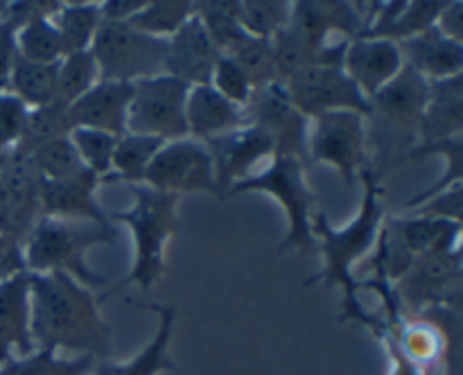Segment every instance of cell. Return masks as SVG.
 I'll return each mask as SVG.
<instances>
[{"instance_id": "6da1fadb", "label": "cell", "mask_w": 463, "mask_h": 375, "mask_svg": "<svg viewBox=\"0 0 463 375\" xmlns=\"http://www.w3.org/2000/svg\"><path fill=\"white\" fill-rule=\"evenodd\" d=\"M30 334L34 348L93 360L111 355V330L98 296L66 274H30Z\"/></svg>"}, {"instance_id": "7a4b0ae2", "label": "cell", "mask_w": 463, "mask_h": 375, "mask_svg": "<svg viewBox=\"0 0 463 375\" xmlns=\"http://www.w3.org/2000/svg\"><path fill=\"white\" fill-rule=\"evenodd\" d=\"M360 181L364 185L360 212L344 229H333L324 212H315L312 215V235H315V239H319L317 248H321V256H324V269L317 276H312L306 285L324 283L326 287H337L339 285L344 289L339 321H357V323L371 328L383 339L384 334L392 333H389L384 321L366 314L364 307L360 305V301H357V287H360V283L353 276V265L364 253H369L375 247V242H378V235L384 220L383 202H380L383 188H380V176L371 167L360 172Z\"/></svg>"}, {"instance_id": "3957f363", "label": "cell", "mask_w": 463, "mask_h": 375, "mask_svg": "<svg viewBox=\"0 0 463 375\" xmlns=\"http://www.w3.org/2000/svg\"><path fill=\"white\" fill-rule=\"evenodd\" d=\"M120 230L113 224L39 217L23 239L25 271L30 274H66L84 287H104L107 276L86 262V253L98 244L118 247Z\"/></svg>"}, {"instance_id": "277c9868", "label": "cell", "mask_w": 463, "mask_h": 375, "mask_svg": "<svg viewBox=\"0 0 463 375\" xmlns=\"http://www.w3.org/2000/svg\"><path fill=\"white\" fill-rule=\"evenodd\" d=\"M127 190L134 197L129 211L109 215L111 221H120L131 230L134 238V265L120 283L111 285L99 303L107 301L111 294L120 292L127 285H138L140 289H152L165 271V244L179 230V197L161 192L145 183H127Z\"/></svg>"}, {"instance_id": "5b68a950", "label": "cell", "mask_w": 463, "mask_h": 375, "mask_svg": "<svg viewBox=\"0 0 463 375\" xmlns=\"http://www.w3.org/2000/svg\"><path fill=\"white\" fill-rule=\"evenodd\" d=\"M247 192H262L274 197L288 215V233L280 239L279 253L298 251L315 253L317 239L312 235V215L317 208V194L307 185L306 163L298 158H271L269 167L251 172L247 179L238 181L226 190L224 199L240 197Z\"/></svg>"}, {"instance_id": "8992f818", "label": "cell", "mask_w": 463, "mask_h": 375, "mask_svg": "<svg viewBox=\"0 0 463 375\" xmlns=\"http://www.w3.org/2000/svg\"><path fill=\"white\" fill-rule=\"evenodd\" d=\"M167 39H156L129 23L102 21L90 43L99 80L134 84L161 75L165 66Z\"/></svg>"}, {"instance_id": "52a82bcc", "label": "cell", "mask_w": 463, "mask_h": 375, "mask_svg": "<svg viewBox=\"0 0 463 375\" xmlns=\"http://www.w3.org/2000/svg\"><path fill=\"white\" fill-rule=\"evenodd\" d=\"M131 86L134 90L127 111V134L152 136L163 143L188 138V125H185L188 84L161 72L134 81Z\"/></svg>"}, {"instance_id": "ba28073f", "label": "cell", "mask_w": 463, "mask_h": 375, "mask_svg": "<svg viewBox=\"0 0 463 375\" xmlns=\"http://www.w3.org/2000/svg\"><path fill=\"white\" fill-rule=\"evenodd\" d=\"M307 161L328 163L351 188L355 176L371 167L366 143V116L355 111H330L310 120Z\"/></svg>"}, {"instance_id": "9c48e42d", "label": "cell", "mask_w": 463, "mask_h": 375, "mask_svg": "<svg viewBox=\"0 0 463 375\" xmlns=\"http://www.w3.org/2000/svg\"><path fill=\"white\" fill-rule=\"evenodd\" d=\"M461 276V247L459 239H452L414 258L405 276L396 280L393 292L398 303H407L414 310L430 305L459 307Z\"/></svg>"}, {"instance_id": "30bf717a", "label": "cell", "mask_w": 463, "mask_h": 375, "mask_svg": "<svg viewBox=\"0 0 463 375\" xmlns=\"http://www.w3.org/2000/svg\"><path fill=\"white\" fill-rule=\"evenodd\" d=\"M140 183L176 197L185 192L220 197L208 147L190 136L163 145L145 170Z\"/></svg>"}, {"instance_id": "8fae6325", "label": "cell", "mask_w": 463, "mask_h": 375, "mask_svg": "<svg viewBox=\"0 0 463 375\" xmlns=\"http://www.w3.org/2000/svg\"><path fill=\"white\" fill-rule=\"evenodd\" d=\"M280 89L307 120L330 111H355L360 116H369L371 111L369 99L360 93L344 66L303 68L283 81Z\"/></svg>"}, {"instance_id": "7c38bea8", "label": "cell", "mask_w": 463, "mask_h": 375, "mask_svg": "<svg viewBox=\"0 0 463 375\" xmlns=\"http://www.w3.org/2000/svg\"><path fill=\"white\" fill-rule=\"evenodd\" d=\"M247 125L258 127L271 140V158H298L307 161V134L310 120L288 99L279 84H269L253 90L244 107Z\"/></svg>"}, {"instance_id": "4fadbf2b", "label": "cell", "mask_w": 463, "mask_h": 375, "mask_svg": "<svg viewBox=\"0 0 463 375\" xmlns=\"http://www.w3.org/2000/svg\"><path fill=\"white\" fill-rule=\"evenodd\" d=\"M203 145H206L208 154H211L217 190H220L222 199H224L226 190L231 185H235L238 181L247 179L251 174L256 163L274 154L271 140L253 125H244L233 131H226V134L206 140Z\"/></svg>"}, {"instance_id": "5bb4252c", "label": "cell", "mask_w": 463, "mask_h": 375, "mask_svg": "<svg viewBox=\"0 0 463 375\" xmlns=\"http://www.w3.org/2000/svg\"><path fill=\"white\" fill-rule=\"evenodd\" d=\"M99 179L86 167L57 181H45L41 190V217L113 224L109 212L95 197Z\"/></svg>"}, {"instance_id": "9a60e30c", "label": "cell", "mask_w": 463, "mask_h": 375, "mask_svg": "<svg viewBox=\"0 0 463 375\" xmlns=\"http://www.w3.org/2000/svg\"><path fill=\"white\" fill-rule=\"evenodd\" d=\"M131 90V84L99 80L68 107V122L72 129H98L120 138L127 134Z\"/></svg>"}, {"instance_id": "2e32d148", "label": "cell", "mask_w": 463, "mask_h": 375, "mask_svg": "<svg viewBox=\"0 0 463 375\" xmlns=\"http://www.w3.org/2000/svg\"><path fill=\"white\" fill-rule=\"evenodd\" d=\"M402 66L405 61H402L401 48L396 41L389 39L360 36V39L348 41L346 54H344V70L355 81L366 99L387 86L402 70Z\"/></svg>"}, {"instance_id": "e0dca14e", "label": "cell", "mask_w": 463, "mask_h": 375, "mask_svg": "<svg viewBox=\"0 0 463 375\" xmlns=\"http://www.w3.org/2000/svg\"><path fill=\"white\" fill-rule=\"evenodd\" d=\"M217 59H220V52L208 39L202 21L193 16L176 34L167 39L163 72L188 86L211 84Z\"/></svg>"}, {"instance_id": "ac0fdd59", "label": "cell", "mask_w": 463, "mask_h": 375, "mask_svg": "<svg viewBox=\"0 0 463 375\" xmlns=\"http://www.w3.org/2000/svg\"><path fill=\"white\" fill-rule=\"evenodd\" d=\"M34 351L30 334V274L21 271L0 283V366Z\"/></svg>"}, {"instance_id": "d6986e66", "label": "cell", "mask_w": 463, "mask_h": 375, "mask_svg": "<svg viewBox=\"0 0 463 375\" xmlns=\"http://www.w3.org/2000/svg\"><path fill=\"white\" fill-rule=\"evenodd\" d=\"M131 305L140 310H149L158 316V328L154 337L149 339L147 346L131 357L129 361H113V360H98L90 375H161L165 370H175L176 364L170 357V342L175 334L176 310L172 305H158V303H136Z\"/></svg>"}, {"instance_id": "ffe728a7", "label": "cell", "mask_w": 463, "mask_h": 375, "mask_svg": "<svg viewBox=\"0 0 463 375\" xmlns=\"http://www.w3.org/2000/svg\"><path fill=\"white\" fill-rule=\"evenodd\" d=\"M402 61L414 68L423 80L439 81L463 75V43L448 39L437 25L398 43Z\"/></svg>"}, {"instance_id": "44dd1931", "label": "cell", "mask_w": 463, "mask_h": 375, "mask_svg": "<svg viewBox=\"0 0 463 375\" xmlns=\"http://www.w3.org/2000/svg\"><path fill=\"white\" fill-rule=\"evenodd\" d=\"M185 125L188 136L194 140L215 138V136L233 131L247 125L244 108L222 98L211 84L190 86L188 99H185Z\"/></svg>"}, {"instance_id": "7402d4cb", "label": "cell", "mask_w": 463, "mask_h": 375, "mask_svg": "<svg viewBox=\"0 0 463 375\" xmlns=\"http://www.w3.org/2000/svg\"><path fill=\"white\" fill-rule=\"evenodd\" d=\"M463 136V75L430 81L428 104L419 125V145Z\"/></svg>"}, {"instance_id": "603a6c76", "label": "cell", "mask_w": 463, "mask_h": 375, "mask_svg": "<svg viewBox=\"0 0 463 375\" xmlns=\"http://www.w3.org/2000/svg\"><path fill=\"white\" fill-rule=\"evenodd\" d=\"M393 239L402 244V248L411 253L414 258L441 247V244L459 239L461 221L437 220V217L410 215V217H393L389 224H384Z\"/></svg>"}, {"instance_id": "cb8c5ba5", "label": "cell", "mask_w": 463, "mask_h": 375, "mask_svg": "<svg viewBox=\"0 0 463 375\" xmlns=\"http://www.w3.org/2000/svg\"><path fill=\"white\" fill-rule=\"evenodd\" d=\"M194 16L202 21L211 43L224 57L249 39L238 21V0H199L194 3Z\"/></svg>"}, {"instance_id": "d4e9b609", "label": "cell", "mask_w": 463, "mask_h": 375, "mask_svg": "<svg viewBox=\"0 0 463 375\" xmlns=\"http://www.w3.org/2000/svg\"><path fill=\"white\" fill-rule=\"evenodd\" d=\"M163 140L152 138V136L125 134L118 138L116 149H113L111 174L104 176L99 183H140L145 170L156 156L158 149L163 147Z\"/></svg>"}, {"instance_id": "484cf974", "label": "cell", "mask_w": 463, "mask_h": 375, "mask_svg": "<svg viewBox=\"0 0 463 375\" xmlns=\"http://www.w3.org/2000/svg\"><path fill=\"white\" fill-rule=\"evenodd\" d=\"M54 27L61 39L63 57L72 52L90 50L99 23H102V9L99 3H61V9L52 18Z\"/></svg>"}, {"instance_id": "4316f807", "label": "cell", "mask_w": 463, "mask_h": 375, "mask_svg": "<svg viewBox=\"0 0 463 375\" xmlns=\"http://www.w3.org/2000/svg\"><path fill=\"white\" fill-rule=\"evenodd\" d=\"M57 63H32L18 57L9 75L7 89L27 108L52 102L57 98Z\"/></svg>"}, {"instance_id": "83f0119b", "label": "cell", "mask_w": 463, "mask_h": 375, "mask_svg": "<svg viewBox=\"0 0 463 375\" xmlns=\"http://www.w3.org/2000/svg\"><path fill=\"white\" fill-rule=\"evenodd\" d=\"M194 16L193 0H152L145 3L136 16H131L129 25L156 39H170Z\"/></svg>"}, {"instance_id": "f1b7e54d", "label": "cell", "mask_w": 463, "mask_h": 375, "mask_svg": "<svg viewBox=\"0 0 463 375\" xmlns=\"http://www.w3.org/2000/svg\"><path fill=\"white\" fill-rule=\"evenodd\" d=\"M93 357H61L54 351L36 348L25 357H14L5 364L9 375H90L95 366Z\"/></svg>"}, {"instance_id": "f546056e", "label": "cell", "mask_w": 463, "mask_h": 375, "mask_svg": "<svg viewBox=\"0 0 463 375\" xmlns=\"http://www.w3.org/2000/svg\"><path fill=\"white\" fill-rule=\"evenodd\" d=\"M292 3L288 0H238V21L253 39H267L279 34L289 23Z\"/></svg>"}, {"instance_id": "4dcf8cb0", "label": "cell", "mask_w": 463, "mask_h": 375, "mask_svg": "<svg viewBox=\"0 0 463 375\" xmlns=\"http://www.w3.org/2000/svg\"><path fill=\"white\" fill-rule=\"evenodd\" d=\"M99 81L98 63H95L90 50L84 52L66 54L57 63V102L71 107L75 99H80L86 90L93 89Z\"/></svg>"}, {"instance_id": "1f68e13d", "label": "cell", "mask_w": 463, "mask_h": 375, "mask_svg": "<svg viewBox=\"0 0 463 375\" xmlns=\"http://www.w3.org/2000/svg\"><path fill=\"white\" fill-rule=\"evenodd\" d=\"M18 57L32 63H57L63 59L61 39L52 18H36L16 32Z\"/></svg>"}, {"instance_id": "d6a6232c", "label": "cell", "mask_w": 463, "mask_h": 375, "mask_svg": "<svg viewBox=\"0 0 463 375\" xmlns=\"http://www.w3.org/2000/svg\"><path fill=\"white\" fill-rule=\"evenodd\" d=\"M71 131L72 127L71 122H68V107L57 102V99H52V102L43 104V107L27 108L21 145L34 149L39 147V145L48 143V140L68 136Z\"/></svg>"}, {"instance_id": "836d02e7", "label": "cell", "mask_w": 463, "mask_h": 375, "mask_svg": "<svg viewBox=\"0 0 463 375\" xmlns=\"http://www.w3.org/2000/svg\"><path fill=\"white\" fill-rule=\"evenodd\" d=\"M229 57L247 75L253 90H260L265 86L276 84L274 54H271V43L267 39H253V36H249Z\"/></svg>"}, {"instance_id": "e575fe53", "label": "cell", "mask_w": 463, "mask_h": 375, "mask_svg": "<svg viewBox=\"0 0 463 375\" xmlns=\"http://www.w3.org/2000/svg\"><path fill=\"white\" fill-rule=\"evenodd\" d=\"M68 136H71L77 156L86 170L93 172L99 181L111 174L113 149L118 143L116 136L98 129H72Z\"/></svg>"}, {"instance_id": "d590c367", "label": "cell", "mask_w": 463, "mask_h": 375, "mask_svg": "<svg viewBox=\"0 0 463 375\" xmlns=\"http://www.w3.org/2000/svg\"><path fill=\"white\" fill-rule=\"evenodd\" d=\"M32 156H34L36 170L41 172L43 181L63 179V176L75 174L77 170L84 167L77 156L71 136H61V138L39 145V147L32 149Z\"/></svg>"}, {"instance_id": "8d00e7d4", "label": "cell", "mask_w": 463, "mask_h": 375, "mask_svg": "<svg viewBox=\"0 0 463 375\" xmlns=\"http://www.w3.org/2000/svg\"><path fill=\"white\" fill-rule=\"evenodd\" d=\"M211 86L222 95V98H226L229 102L238 104V107L242 108L247 107L249 99H251L253 95V89L251 84H249L247 75L240 70L238 63H235L233 59L224 57V54H220L215 68H213Z\"/></svg>"}, {"instance_id": "74e56055", "label": "cell", "mask_w": 463, "mask_h": 375, "mask_svg": "<svg viewBox=\"0 0 463 375\" xmlns=\"http://www.w3.org/2000/svg\"><path fill=\"white\" fill-rule=\"evenodd\" d=\"M463 185L457 183L452 188L443 190V192L432 194L430 199L420 202L414 206L411 215H423V217H437V220H450L461 221V208H463Z\"/></svg>"}, {"instance_id": "f35d334b", "label": "cell", "mask_w": 463, "mask_h": 375, "mask_svg": "<svg viewBox=\"0 0 463 375\" xmlns=\"http://www.w3.org/2000/svg\"><path fill=\"white\" fill-rule=\"evenodd\" d=\"M3 9L5 21L12 23L16 30H21L27 23L36 21V18H54V14L61 9V3H52V0H21V3H9Z\"/></svg>"}, {"instance_id": "ab89813d", "label": "cell", "mask_w": 463, "mask_h": 375, "mask_svg": "<svg viewBox=\"0 0 463 375\" xmlns=\"http://www.w3.org/2000/svg\"><path fill=\"white\" fill-rule=\"evenodd\" d=\"M16 27L0 16V90L7 89L9 75L18 59L16 50Z\"/></svg>"}, {"instance_id": "60d3db41", "label": "cell", "mask_w": 463, "mask_h": 375, "mask_svg": "<svg viewBox=\"0 0 463 375\" xmlns=\"http://www.w3.org/2000/svg\"><path fill=\"white\" fill-rule=\"evenodd\" d=\"M25 271V258H23V242L12 235L0 233V283L12 276Z\"/></svg>"}, {"instance_id": "b9f144b4", "label": "cell", "mask_w": 463, "mask_h": 375, "mask_svg": "<svg viewBox=\"0 0 463 375\" xmlns=\"http://www.w3.org/2000/svg\"><path fill=\"white\" fill-rule=\"evenodd\" d=\"M437 27L443 36L463 43V3L461 0H452L446 3V7L441 9L437 18Z\"/></svg>"}, {"instance_id": "7bdbcfd3", "label": "cell", "mask_w": 463, "mask_h": 375, "mask_svg": "<svg viewBox=\"0 0 463 375\" xmlns=\"http://www.w3.org/2000/svg\"><path fill=\"white\" fill-rule=\"evenodd\" d=\"M145 3L147 0H107V3H99L102 21L127 23L131 16H136L143 9Z\"/></svg>"}, {"instance_id": "ee69618b", "label": "cell", "mask_w": 463, "mask_h": 375, "mask_svg": "<svg viewBox=\"0 0 463 375\" xmlns=\"http://www.w3.org/2000/svg\"><path fill=\"white\" fill-rule=\"evenodd\" d=\"M9 229V199L5 194V190L0 188V233L7 235Z\"/></svg>"}, {"instance_id": "f6af8a7d", "label": "cell", "mask_w": 463, "mask_h": 375, "mask_svg": "<svg viewBox=\"0 0 463 375\" xmlns=\"http://www.w3.org/2000/svg\"><path fill=\"white\" fill-rule=\"evenodd\" d=\"M0 375H9L7 370H5V366H0Z\"/></svg>"}]
</instances>
